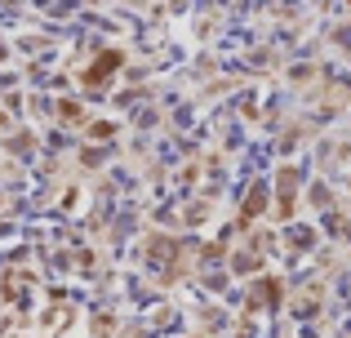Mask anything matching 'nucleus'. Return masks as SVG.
<instances>
[{
	"mask_svg": "<svg viewBox=\"0 0 351 338\" xmlns=\"http://www.w3.org/2000/svg\"><path fill=\"white\" fill-rule=\"evenodd\" d=\"M116 62H120V53H116V49H112V53H103V58H98V67L89 71L85 80H89V85H98L103 76H112V71H116Z\"/></svg>",
	"mask_w": 351,
	"mask_h": 338,
	"instance_id": "f257e3e1",
	"label": "nucleus"
}]
</instances>
